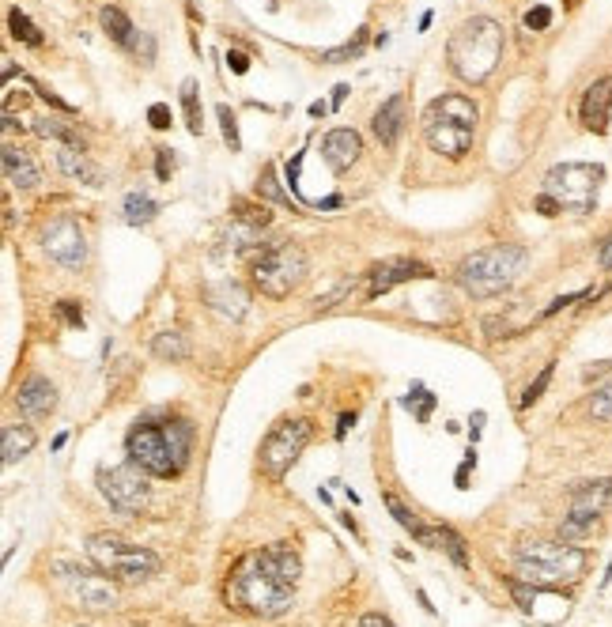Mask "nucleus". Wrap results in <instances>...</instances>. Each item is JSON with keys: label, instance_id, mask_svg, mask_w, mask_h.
Returning <instances> with one entry per match:
<instances>
[{"label": "nucleus", "instance_id": "21", "mask_svg": "<svg viewBox=\"0 0 612 627\" xmlns=\"http://www.w3.org/2000/svg\"><path fill=\"white\" fill-rule=\"evenodd\" d=\"M204 303L212 306V314H220L227 322H242L246 310H250V295L238 288V284H216V288L204 295Z\"/></svg>", "mask_w": 612, "mask_h": 627}, {"label": "nucleus", "instance_id": "29", "mask_svg": "<svg viewBox=\"0 0 612 627\" xmlns=\"http://www.w3.org/2000/svg\"><path fill=\"white\" fill-rule=\"evenodd\" d=\"M367 38H371V31H367V27H359V31L352 34V42H344L340 50H325V53H322V61H325V65H340V61H356L359 53L367 50Z\"/></svg>", "mask_w": 612, "mask_h": 627}, {"label": "nucleus", "instance_id": "10", "mask_svg": "<svg viewBox=\"0 0 612 627\" xmlns=\"http://www.w3.org/2000/svg\"><path fill=\"white\" fill-rule=\"evenodd\" d=\"M314 435V424L306 416H288L272 427L265 442H261V454H257V465L269 480H284L291 473V465L303 458L306 442Z\"/></svg>", "mask_w": 612, "mask_h": 627}, {"label": "nucleus", "instance_id": "36", "mask_svg": "<svg viewBox=\"0 0 612 627\" xmlns=\"http://www.w3.org/2000/svg\"><path fill=\"white\" fill-rule=\"evenodd\" d=\"M220 129H223L227 148L238 152V148H242V140H238V121H235V114H231V106H220Z\"/></svg>", "mask_w": 612, "mask_h": 627}, {"label": "nucleus", "instance_id": "16", "mask_svg": "<svg viewBox=\"0 0 612 627\" xmlns=\"http://www.w3.org/2000/svg\"><path fill=\"white\" fill-rule=\"evenodd\" d=\"M16 408L27 420H46V416H53L57 390H53L50 378H46V374H27V382H23L16 393Z\"/></svg>", "mask_w": 612, "mask_h": 627}, {"label": "nucleus", "instance_id": "42", "mask_svg": "<svg viewBox=\"0 0 612 627\" xmlns=\"http://www.w3.org/2000/svg\"><path fill=\"white\" fill-rule=\"evenodd\" d=\"M227 65H231L238 72V76H242V72L250 68V57H246L242 50H227Z\"/></svg>", "mask_w": 612, "mask_h": 627}, {"label": "nucleus", "instance_id": "1", "mask_svg": "<svg viewBox=\"0 0 612 627\" xmlns=\"http://www.w3.org/2000/svg\"><path fill=\"white\" fill-rule=\"evenodd\" d=\"M303 575V560L291 544H269L261 552H246L223 582V601L246 616H280L295 601V582Z\"/></svg>", "mask_w": 612, "mask_h": 627}, {"label": "nucleus", "instance_id": "14", "mask_svg": "<svg viewBox=\"0 0 612 627\" xmlns=\"http://www.w3.org/2000/svg\"><path fill=\"white\" fill-rule=\"evenodd\" d=\"M38 242H42V250L50 254L53 265H61V269H84L87 265V238L76 220L42 223Z\"/></svg>", "mask_w": 612, "mask_h": 627}, {"label": "nucleus", "instance_id": "40", "mask_svg": "<svg viewBox=\"0 0 612 627\" xmlns=\"http://www.w3.org/2000/svg\"><path fill=\"white\" fill-rule=\"evenodd\" d=\"M359 627H397L390 616H382V612H363L359 616Z\"/></svg>", "mask_w": 612, "mask_h": 627}, {"label": "nucleus", "instance_id": "27", "mask_svg": "<svg viewBox=\"0 0 612 627\" xmlns=\"http://www.w3.org/2000/svg\"><path fill=\"white\" fill-rule=\"evenodd\" d=\"M152 352L159 359H170V363H182V359L189 356V344L182 333H159V337L152 340Z\"/></svg>", "mask_w": 612, "mask_h": 627}, {"label": "nucleus", "instance_id": "4", "mask_svg": "<svg viewBox=\"0 0 612 627\" xmlns=\"http://www.w3.org/2000/svg\"><path fill=\"white\" fill-rule=\"evenodd\" d=\"M514 567L518 578L537 590H563L586 575V552L571 541H522Z\"/></svg>", "mask_w": 612, "mask_h": 627}, {"label": "nucleus", "instance_id": "8", "mask_svg": "<svg viewBox=\"0 0 612 627\" xmlns=\"http://www.w3.org/2000/svg\"><path fill=\"white\" fill-rule=\"evenodd\" d=\"M306 254L295 246V242H280V246H272L265 254L254 261V269H250V280H254V288L261 295H269V299H288L291 291H299V284L306 280Z\"/></svg>", "mask_w": 612, "mask_h": 627}, {"label": "nucleus", "instance_id": "5", "mask_svg": "<svg viewBox=\"0 0 612 627\" xmlns=\"http://www.w3.org/2000/svg\"><path fill=\"white\" fill-rule=\"evenodd\" d=\"M476 102H469L465 95H439L424 110V140L427 148L442 159H461L469 155L476 136Z\"/></svg>", "mask_w": 612, "mask_h": 627}, {"label": "nucleus", "instance_id": "46", "mask_svg": "<svg viewBox=\"0 0 612 627\" xmlns=\"http://www.w3.org/2000/svg\"><path fill=\"white\" fill-rule=\"evenodd\" d=\"M597 261H601V269L612 272V238L605 242V246H601V257H597Z\"/></svg>", "mask_w": 612, "mask_h": 627}, {"label": "nucleus", "instance_id": "43", "mask_svg": "<svg viewBox=\"0 0 612 627\" xmlns=\"http://www.w3.org/2000/svg\"><path fill=\"white\" fill-rule=\"evenodd\" d=\"M537 212H544V216H556V212H560V204L552 201L548 193H541V197H537Z\"/></svg>", "mask_w": 612, "mask_h": 627}, {"label": "nucleus", "instance_id": "28", "mask_svg": "<svg viewBox=\"0 0 612 627\" xmlns=\"http://www.w3.org/2000/svg\"><path fill=\"white\" fill-rule=\"evenodd\" d=\"M34 133L38 136H46V140H61V144H68V148H84V136L76 133V129H68V125H61V121H53V118H38L34 121Z\"/></svg>", "mask_w": 612, "mask_h": 627}, {"label": "nucleus", "instance_id": "12", "mask_svg": "<svg viewBox=\"0 0 612 627\" xmlns=\"http://www.w3.org/2000/svg\"><path fill=\"white\" fill-rule=\"evenodd\" d=\"M609 503H612V476L594 480V484H582V488L571 495V507H567V518H563V526H560V541L575 544V541H582V537H590Z\"/></svg>", "mask_w": 612, "mask_h": 627}, {"label": "nucleus", "instance_id": "22", "mask_svg": "<svg viewBox=\"0 0 612 627\" xmlns=\"http://www.w3.org/2000/svg\"><path fill=\"white\" fill-rule=\"evenodd\" d=\"M4 178L16 189H34L42 182V174L34 167V159L27 152H19L16 144H4Z\"/></svg>", "mask_w": 612, "mask_h": 627}, {"label": "nucleus", "instance_id": "45", "mask_svg": "<svg viewBox=\"0 0 612 627\" xmlns=\"http://www.w3.org/2000/svg\"><path fill=\"white\" fill-rule=\"evenodd\" d=\"M348 427H356V412H344V416H340V424H337V439H344V435H348Z\"/></svg>", "mask_w": 612, "mask_h": 627}, {"label": "nucleus", "instance_id": "7", "mask_svg": "<svg viewBox=\"0 0 612 627\" xmlns=\"http://www.w3.org/2000/svg\"><path fill=\"white\" fill-rule=\"evenodd\" d=\"M87 560L91 567H99L106 578H114L121 586H140L148 578L159 575V556L140 548V544H129L118 533H95L87 537Z\"/></svg>", "mask_w": 612, "mask_h": 627}, {"label": "nucleus", "instance_id": "41", "mask_svg": "<svg viewBox=\"0 0 612 627\" xmlns=\"http://www.w3.org/2000/svg\"><path fill=\"white\" fill-rule=\"evenodd\" d=\"M155 174H159L163 182H167L170 174H174V155H170L167 148H159V167H155Z\"/></svg>", "mask_w": 612, "mask_h": 627}, {"label": "nucleus", "instance_id": "15", "mask_svg": "<svg viewBox=\"0 0 612 627\" xmlns=\"http://www.w3.org/2000/svg\"><path fill=\"white\" fill-rule=\"evenodd\" d=\"M431 269H427L424 261H412V257H390V261H382V265H374L367 272V295L378 299V295H386L393 291L397 284H412V280H427Z\"/></svg>", "mask_w": 612, "mask_h": 627}, {"label": "nucleus", "instance_id": "31", "mask_svg": "<svg viewBox=\"0 0 612 627\" xmlns=\"http://www.w3.org/2000/svg\"><path fill=\"white\" fill-rule=\"evenodd\" d=\"M182 110H186L189 133L201 136V125H204V118H201V95H197V84H193V80H186V84H182Z\"/></svg>", "mask_w": 612, "mask_h": 627}, {"label": "nucleus", "instance_id": "32", "mask_svg": "<svg viewBox=\"0 0 612 627\" xmlns=\"http://www.w3.org/2000/svg\"><path fill=\"white\" fill-rule=\"evenodd\" d=\"M8 31L16 34L19 42H27V46H42V31H38L31 19H27V12H19V8L8 12Z\"/></svg>", "mask_w": 612, "mask_h": 627}, {"label": "nucleus", "instance_id": "13", "mask_svg": "<svg viewBox=\"0 0 612 627\" xmlns=\"http://www.w3.org/2000/svg\"><path fill=\"white\" fill-rule=\"evenodd\" d=\"M53 575L65 586V594L84 609H114V601H118L114 578H106L99 567L87 571V567H76V563H53Z\"/></svg>", "mask_w": 612, "mask_h": 627}, {"label": "nucleus", "instance_id": "44", "mask_svg": "<svg viewBox=\"0 0 612 627\" xmlns=\"http://www.w3.org/2000/svg\"><path fill=\"white\" fill-rule=\"evenodd\" d=\"M61 314L68 318V325H80V329H84V318H80V310L72 303H61Z\"/></svg>", "mask_w": 612, "mask_h": 627}, {"label": "nucleus", "instance_id": "24", "mask_svg": "<svg viewBox=\"0 0 612 627\" xmlns=\"http://www.w3.org/2000/svg\"><path fill=\"white\" fill-rule=\"evenodd\" d=\"M386 507H390V514L397 518V526L405 529V533H412L420 544H439V533H431V529H427L424 522H420V518H416V514H412L401 499H397V495H386Z\"/></svg>", "mask_w": 612, "mask_h": 627}, {"label": "nucleus", "instance_id": "9", "mask_svg": "<svg viewBox=\"0 0 612 627\" xmlns=\"http://www.w3.org/2000/svg\"><path fill=\"white\" fill-rule=\"evenodd\" d=\"M605 182L601 163H560L544 174V193L567 212H590Z\"/></svg>", "mask_w": 612, "mask_h": 627}, {"label": "nucleus", "instance_id": "33", "mask_svg": "<svg viewBox=\"0 0 612 627\" xmlns=\"http://www.w3.org/2000/svg\"><path fill=\"white\" fill-rule=\"evenodd\" d=\"M586 408H590V416H594V420H601V424H612V382H605L601 390L590 393Z\"/></svg>", "mask_w": 612, "mask_h": 627}, {"label": "nucleus", "instance_id": "26", "mask_svg": "<svg viewBox=\"0 0 612 627\" xmlns=\"http://www.w3.org/2000/svg\"><path fill=\"white\" fill-rule=\"evenodd\" d=\"M155 216H159V204H155L144 189H133V193L125 197V220L129 223L140 227V223H152Z\"/></svg>", "mask_w": 612, "mask_h": 627}, {"label": "nucleus", "instance_id": "11", "mask_svg": "<svg viewBox=\"0 0 612 627\" xmlns=\"http://www.w3.org/2000/svg\"><path fill=\"white\" fill-rule=\"evenodd\" d=\"M95 484H99L102 499L118 514H140L152 499V484H148V473L125 461V465H110V469H99L95 473Z\"/></svg>", "mask_w": 612, "mask_h": 627}, {"label": "nucleus", "instance_id": "3", "mask_svg": "<svg viewBox=\"0 0 612 627\" xmlns=\"http://www.w3.org/2000/svg\"><path fill=\"white\" fill-rule=\"evenodd\" d=\"M503 27L492 16L465 19L446 42V61L465 84H484L503 61Z\"/></svg>", "mask_w": 612, "mask_h": 627}, {"label": "nucleus", "instance_id": "2", "mask_svg": "<svg viewBox=\"0 0 612 627\" xmlns=\"http://www.w3.org/2000/svg\"><path fill=\"white\" fill-rule=\"evenodd\" d=\"M189 446H193V427L182 416H152V420L133 424L125 435L129 461L140 465L148 476H159V480L182 476L189 461Z\"/></svg>", "mask_w": 612, "mask_h": 627}, {"label": "nucleus", "instance_id": "25", "mask_svg": "<svg viewBox=\"0 0 612 627\" xmlns=\"http://www.w3.org/2000/svg\"><path fill=\"white\" fill-rule=\"evenodd\" d=\"M99 23H102V31L110 34V42H118V46H125L129 50V42H133V23H129V16L121 12V8H114V4H106L99 12Z\"/></svg>", "mask_w": 612, "mask_h": 627}, {"label": "nucleus", "instance_id": "37", "mask_svg": "<svg viewBox=\"0 0 612 627\" xmlns=\"http://www.w3.org/2000/svg\"><path fill=\"white\" fill-rule=\"evenodd\" d=\"M129 50H133L136 57H144V65H152V61H155V38H152V34H133Z\"/></svg>", "mask_w": 612, "mask_h": 627}, {"label": "nucleus", "instance_id": "34", "mask_svg": "<svg viewBox=\"0 0 612 627\" xmlns=\"http://www.w3.org/2000/svg\"><path fill=\"white\" fill-rule=\"evenodd\" d=\"M257 197H265L272 204H291V197H284V189L276 186V170H265L261 178H257Z\"/></svg>", "mask_w": 612, "mask_h": 627}, {"label": "nucleus", "instance_id": "19", "mask_svg": "<svg viewBox=\"0 0 612 627\" xmlns=\"http://www.w3.org/2000/svg\"><path fill=\"white\" fill-rule=\"evenodd\" d=\"M371 133L378 136V144H386V148H393V144L401 140V133H405V95H390V99L374 110Z\"/></svg>", "mask_w": 612, "mask_h": 627}, {"label": "nucleus", "instance_id": "38", "mask_svg": "<svg viewBox=\"0 0 612 627\" xmlns=\"http://www.w3.org/2000/svg\"><path fill=\"white\" fill-rule=\"evenodd\" d=\"M148 125H152V129H170V125H174V114H170L167 106H152V110H148Z\"/></svg>", "mask_w": 612, "mask_h": 627}, {"label": "nucleus", "instance_id": "23", "mask_svg": "<svg viewBox=\"0 0 612 627\" xmlns=\"http://www.w3.org/2000/svg\"><path fill=\"white\" fill-rule=\"evenodd\" d=\"M34 442H38V435L31 431V424L4 427V435H0V458H4V465H16L19 458H27L34 450Z\"/></svg>", "mask_w": 612, "mask_h": 627}, {"label": "nucleus", "instance_id": "17", "mask_svg": "<svg viewBox=\"0 0 612 627\" xmlns=\"http://www.w3.org/2000/svg\"><path fill=\"white\" fill-rule=\"evenodd\" d=\"M609 110H612V76H601V80H594V84L586 87L578 114H582V125L590 133H605L609 129Z\"/></svg>", "mask_w": 612, "mask_h": 627}, {"label": "nucleus", "instance_id": "39", "mask_svg": "<svg viewBox=\"0 0 612 627\" xmlns=\"http://www.w3.org/2000/svg\"><path fill=\"white\" fill-rule=\"evenodd\" d=\"M548 23H552L548 8H529V12H526V27H533V31H544Z\"/></svg>", "mask_w": 612, "mask_h": 627}, {"label": "nucleus", "instance_id": "35", "mask_svg": "<svg viewBox=\"0 0 612 627\" xmlns=\"http://www.w3.org/2000/svg\"><path fill=\"white\" fill-rule=\"evenodd\" d=\"M552 374H556V367L548 363V367H544V371L537 374V382H533V386H529V390L522 393V405H518V408H533V405H537V397H541V393L548 390V382H552Z\"/></svg>", "mask_w": 612, "mask_h": 627}, {"label": "nucleus", "instance_id": "6", "mask_svg": "<svg viewBox=\"0 0 612 627\" xmlns=\"http://www.w3.org/2000/svg\"><path fill=\"white\" fill-rule=\"evenodd\" d=\"M526 269V250L522 246H488V250H476L458 265V284L465 295L473 299H492L522 276Z\"/></svg>", "mask_w": 612, "mask_h": 627}, {"label": "nucleus", "instance_id": "18", "mask_svg": "<svg viewBox=\"0 0 612 627\" xmlns=\"http://www.w3.org/2000/svg\"><path fill=\"white\" fill-rule=\"evenodd\" d=\"M359 152H363V140H359L356 129H344V125H340V129H333V133H325L322 155L333 174H344V170L359 159Z\"/></svg>", "mask_w": 612, "mask_h": 627}, {"label": "nucleus", "instance_id": "30", "mask_svg": "<svg viewBox=\"0 0 612 627\" xmlns=\"http://www.w3.org/2000/svg\"><path fill=\"white\" fill-rule=\"evenodd\" d=\"M435 533H439V544L446 548V556H450V563L465 571V567H469V548H465V541H461V537H458V533H454L450 526H439Z\"/></svg>", "mask_w": 612, "mask_h": 627}, {"label": "nucleus", "instance_id": "20", "mask_svg": "<svg viewBox=\"0 0 612 627\" xmlns=\"http://www.w3.org/2000/svg\"><path fill=\"white\" fill-rule=\"evenodd\" d=\"M57 170H61L65 178H72V182H80V186H91V189L102 186V170L87 159L84 148H68V144H61V148H57Z\"/></svg>", "mask_w": 612, "mask_h": 627}]
</instances>
